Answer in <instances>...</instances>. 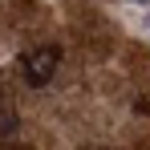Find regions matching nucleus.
I'll return each mask as SVG.
<instances>
[{
  "label": "nucleus",
  "instance_id": "obj_1",
  "mask_svg": "<svg viewBox=\"0 0 150 150\" xmlns=\"http://www.w3.org/2000/svg\"><path fill=\"white\" fill-rule=\"evenodd\" d=\"M53 65H57V53L41 49V53H33V57H25V77L33 81V85H45V81L53 77Z\"/></svg>",
  "mask_w": 150,
  "mask_h": 150
},
{
  "label": "nucleus",
  "instance_id": "obj_2",
  "mask_svg": "<svg viewBox=\"0 0 150 150\" xmlns=\"http://www.w3.org/2000/svg\"><path fill=\"white\" fill-rule=\"evenodd\" d=\"M134 4H138V8H150V0H134Z\"/></svg>",
  "mask_w": 150,
  "mask_h": 150
}]
</instances>
